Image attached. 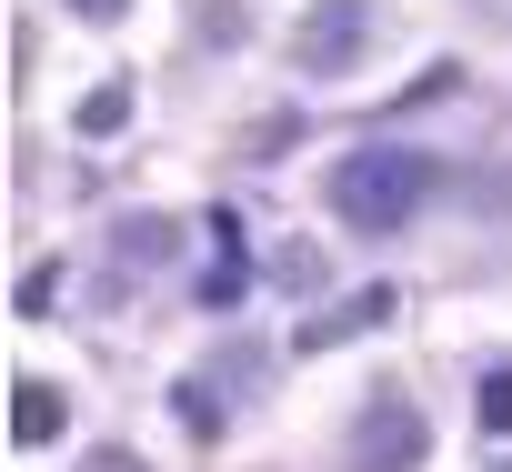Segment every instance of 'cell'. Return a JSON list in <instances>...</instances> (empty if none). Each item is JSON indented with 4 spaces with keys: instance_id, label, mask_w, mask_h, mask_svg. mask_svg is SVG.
Listing matches in <instances>:
<instances>
[{
    "instance_id": "1",
    "label": "cell",
    "mask_w": 512,
    "mask_h": 472,
    "mask_svg": "<svg viewBox=\"0 0 512 472\" xmlns=\"http://www.w3.org/2000/svg\"><path fill=\"white\" fill-rule=\"evenodd\" d=\"M422 191H432V161H422V151L362 141V151L332 161V211H342L352 231H402V221L422 211Z\"/></svg>"
},
{
    "instance_id": "2",
    "label": "cell",
    "mask_w": 512,
    "mask_h": 472,
    "mask_svg": "<svg viewBox=\"0 0 512 472\" xmlns=\"http://www.w3.org/2000/svg\"><path fill=\"white\" fill-rule=\"evenodd\" d=\"M422 452H432L422 412L382 392V402H362V422H352V452H342V472H422Z\"/></svg>"
},
{
    "instance_id": "3",
    "label": "cell",
    "mask_w": 512,
    "mask_h": 472,
    "mask_svg": "<svg viewBox=\"0 0 512 472\" xmlns=\"http://www.w3.org/2000/svg\"><path fill=\"white\" fill-rule=\"evenodd\" d=\"M362 41H372V0H312L302 31H292V61L302 71H352Z\"/></svg>"
},
{
    "instance_id": "4",
    "label": "cell",
    "mask_w": 512,
    "mask_h": 472,
    "mask_svg": "<svg viewBox=\"0 0 512 472\" xmlns=\"http://www.w3.org/2000/svg\"><path fill=\"white\" fill-rule=\"evenodd\" d=\"M51 432H61V392L51 382H21L11 392V442H51Z\"/></svg>"
},
{
    "instance_id": "5",
    "label": "cell",
    "mask_w": 512,
    "mask_h": 472,
    "mask_svg": "<svg viewBox=\"0 0 512 472\" xmlns=\"http://www.w3.org/2000/svg\"><path fill=\"white\" fill-rule=\"evenodd\" d=\"M392 312V292H362V302H342V312H322L312 332H302V352H332V342H352V322H382Z\"/></svg>"
},
{
    "instance_id": "6",
    "label": "cell",
    "mask_w": 512,
    "mask_h": 472,
    "mask_svg": "<svg viewBox=\"0 0 512 472\" xmlns=\"http://www.w3.org/2000/svg\"><path fill=\"white\" fill-rule=\"evenodd\" d=\"M121 121H131V91H121V81H111V91H91V101H81V141H111V131H121Z\"/></svg>"
},
{
    "instance_id": "7",
    "label": "cell",
    "mask_w": 512,
    "mask_h": 472,
    "mask_svg": "<svg viewBox=\"0 0 512 472\" xmlns=\"http://www.w3.org/2000/svg\"><path fill=\"white\" fill-rule=\"evenodd\" d=\"M472 422H482V432H512V372H482V392H472Z\"/></svg>"
},
{
    "instance_id": "8",
    "label": "cell",
    "mask_w": 512,
    "mask_h": 472,
    "mask_svg": "<svg viewBox=\"0 0 512 472\" xmlns=\"http://www.w3.org/2000/svg\"><path fill=\"white\" fill-rule=\"evenodd\" d=\"M171 412H181L191 432H221V412H211V392H201V382H181V392H171Z\"/></svg>"
},
{
    "instance_id": "9",
    "label": "cell",
    "mask_w": 512,
    "mask_h": 472,
    "mask_svg": "<svg viewBox=\"0 0 512 472\" xmlns=\"http://www.w3.org/2000/svg\"><path fill=\"white\" fill-rule=\"evenodd\" d=\"M81 472H141V452H121V442H101V452H91Z\"/></svg>"
},
{
    "instance_id": "10",
    "label": "cell",
    "mask_w": 512,
    "mask_h": 472,
    "mask_svg": "<svg viewBox=\"0 0 512 472\" xmlns=\"http://www.w3.org/2000/svg\"><path fill=\"white\" fill-rule=\"evenodd\" d=\"M71 11H81V21H121V11H131V0H71Z\"/></svg>"
},
{
    "instance_id": "11",
    "label": "cell",
    "mask_w": 512,
    "mask_h": 472,
    "mask_svg": "<svg viewBox=\"0 0 512 472\" xmlns=\"http://www.w3.org/2000/svg\"><path fill=\"white\" fill-rule=\"evenodd\" d=\"M492 472H512V462H492Z\"/></svg>"
}]
</instances>
